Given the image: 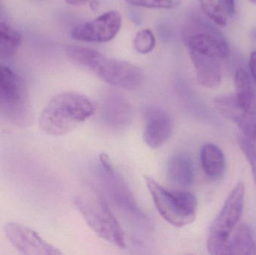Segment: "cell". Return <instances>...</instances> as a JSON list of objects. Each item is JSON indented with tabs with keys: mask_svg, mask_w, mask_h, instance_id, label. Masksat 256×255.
I'll use <instances>...</instances> for the list:
<instances>
[{
	"mask_svg": "<svg viewBox=\"0 0 256 255\" xmlns=\"http://www.w3.org/2000/svg\"><path fill=\"white\" fill-rule=\"evenodd\" d=\"M96 106L86 96L74 91L52 97L38 118L40 130L52 136L68 134L92 116Z\"/></svg>",
	"mask_w": 256,
	"mask_h": 255,
	"instance_id": "obj_1",
	"label": "cell"
},
{
	"mask_svg": "<svg viewBox=\"0 0 256 255\" xmlns=\"http://www.w3.org/2000/svg\"><path fill=\"white\" fill-rule=\"evenodd\" d=\"M66 55L80 65L86 67L109 85L127 90H136L144 80V73L135 64L109 58L98 51L79 45H68Z\"/></svg>",
	"mask_w": 256,
	"mask_h": 255,
	"instance_id": "obj_2",
	"label": "cell"
},
{
	"mask_svg": "<svg viewBox=\"0 0 256 255\" xmlns=\"http://www.w3.org/2000/svg\"><path fill=\"white\" fill-rule=\"evenodd\" d=\"M144 179L156 211L168 224L183 228L194 223L198 209L194 193L170 190L150 177Z\"/></svg>",
	"mask_w": 256,
	"mask_h": 255,
	"instance_id": "obj_3",
	"label": "cell"
},
{
	"mask_svg": "<svg viewBox=\"0 0 256 255\" xmlns=\"http://www.w3.org/2000/svg\"><path fill=\"white\" fill-rule=\"evenodd\" d=\"M75 206L88 227L100 239L120 248L126 247V235L106 202L96 195L78 196Z\"/></svg>",
	"mask_w": 256,
	"mask_h": 255,
	"instance_id": "obj_4",
	"label": "cell"
},
{
	"mask_svg": "<svg viewBox=\"0 0 256 255\" xmlns=\"http://www.w3.org/2000/svg\"><path fill=\"white\" fill-rule=\"evenodd\" d=\"M244 198L245 186L239 181L210 226L207 241L208 251L210 255L225 254L232 233L242 217Z\"/></svg>",
	"mask_w": 256,
	"mask_h": 255,
	"instance_id": "obj_5",
	"label": "cell"
},
{
	"mask_svg": "<svg viewBox=\"0 0 256 255\" xmlns=\"http://www.w3.org/2000/svg\"><path fill=\"white\" fill-rule=\"evenodd\" d=\"M0 112L16 123H24L26 112L25 91L21 78L0 64Z\"/></svg>",
	"mask_w": 256,
	"mask_h": 255,
	"instance_id": "obj_6",
	"label": "cell"
},
{
	"mask_svg": "<svg viewBox=\"0 0 256 255\" xmlns=\"http://www.w3.org/2000/svg\"><path fill=\"white\" fill-rule=\"evenodd\" d=\"M122 18L120 12L109 10L92 20L76 25L70 31L72 38L78 41L105 43L120 32Z\"/></svg>",
	"mask_w": 256,
	"mask_h": 255,
	"instance_id": "obj_7",
	"label": "cell"
},
{
	"mask_svg": "<svg viewBox=\"0 0 256 255\" xmlns=\"http://www.w3.org/2000/svg\"><path fill=\"white\" fill-rule=\"evenodd\" d=\"M4 233L10 245L20 253L26 255H60L58 249L46 242L36 231L15 223L4 224Z\"/></svg>",
	"mask_w": 256,
	"mask_h": 255,
	"instance_id": "obj_8",
	"label": "cell"
},
{
	"mask_svg": "<svg viewBox=\"0 0 256 255\" xmlns=\"http://www.w3.org/2000/svg\"><path fill=\"white\" fill-rule=\"evenodd\" d=\"M100 163L104 176L108 183L110 194L116 204L130 215L146 220V216L138 208L124 180L114 169L110 157L106 154H102L100 156Z\"/></svg>",
	"mask_w": 256,
	"mask_h": 255,
	"instance_id": "obj_9",
	"label": "cell"
},
{
	"mask_svg": "<svg viewBox=\"0 0 256 255\" xmlns=\"http://www.w3.org/2000/svg\"><path fill=\"white\" fill-rule=\"evenodd\" d=\"M174 127V118L168 111L158 106L149 107L144 112V142L152 149L160 148L171 137Z\"/></svg>",
	"mask_w": 256,
	"mask_h": 255,
	"instance_id": "obj_10",
	"label": "cell"
},
{
	"mask_svg": "<svg viewBox=\"0 0 256 255\" xmlns=\"http://www.w3.org/2000/svg\"><path fill=\"white\" fill-rule=\"evenodd\" d=\"M218 112L234 122L248 139L256 142V117L246 112L238 103L236 94L222 95L214 99Z\"/></svg>",
	"mask_w": 256,
	"mask_h": 255,
	"instance_id": "obj_11",
	"label": "cell"
},
{
	"mask_svg": "<svg viewBox=\"0 0 256 255\" xmlns=\"http://www.w3.org/2000/svg\"><path fill=\"white\" fill-rule=\"evenodd\" d=\"M189 51L210 55L218 59L228 58L230 48L220 34L213 31H201L191 34L186 38Z\"/></svg>",
	"mask_w": 256,
	"mask_h": 255,
	"instance_id": "obj_12",
	"label": "cell"
},
{
	"mask_svg": "<svg viewBox=\"0 0 256 255\" xmlns=\"http://www.w3.org/2000/svg\"><path fill=\"white\" fill-rule=\"evenodd\" d=\"M189 52L198 83L209 89H214L219 87L222 79V68L220 59L194 51Z\"/></svg>",
	"mask_w": 256,
	"mask_h": 255,
	"instance_id": "obj_13",
	"label": "cell"
},
{
	"mask_svg": "<svg viewBox=\"0 0 256 255\" xmlns=\"http://www.w3.org/2000/svg\"><path fill=\"white\" fill-rule=\"evenodd\" d=\"M166 175L168 181L180 187H188L195 180V167L189 154L177 153L170 157L167 163Z\"/></svg>",
	"mask_w": 256,
	"mask_h": 255,
	"instance_id": "obj_14",
	"label": "cell"
},
{
	"mask_svg": "<svg viewBox=\"0 0 256 255\" xmlns=\"http://www.w3.org/2000/svg\"><path fill=\"white\" fill-rule=\"evenodd\" d=\"M200 161L203 171L210 179H220L225 174V155L218 145L212 143L203 145L200 151Z\"/></svg>",
	"mask_w": 256,
	"mask_h": 255,
	"instance_id": "obj_15",
	"label": "cell"
},
{
	"mask_svg": "<svg viewBox=\"0 0 256 255\" xmlns=\"http://www.w3.org/2000/svg\"><path fill=\"white\" fill-rule=\"evenodd\" d=\"M236 97L246 112L256 117V90L246 70L238 68L236 73Z\"/></svg>",
	"mask_w": 256,
	"mask_h": 255,
	"instance_id": "obj_16",
	"label": "cell"
},
{
	"mask_svg": "<svg viewBox=\"0 0 256 255\" xmlns=\"http://www.w3.org/2000/svg\"><path fill=\"white\" fill-rule=\"evenodd\" d=\"M224 255H256V241L250 228L242 224L230 238Z\"/></svg>",
	"mask_w": 256,
	"mask_h": 255,
	"instance_id": "obj_17",
	"label": "cell"
},
{
	"mask_svg": "<svg viewBox=\"0 0 256 255\" xmlns=\"http://www.w3.org/2000/svg\"><path fill=\"white\" fill-rule=\"evenodd\" d=\"M102 115L109 125L123 127L132 120V111L128 102L122 99H112L104 106Z\"/></svg>",
	"mask_w": 256,
	"mask_h": 255,
	"instance_id": "obj_18",
	"label": "cell"
},
{
	"mask_svg": "<svg viewBox=\"0 0 256 255\" xmlns=\"http://www.w3.org/2000/svg\"><path fill=\"white\" fill-rule=\"evenodd\" d=\"M22 42L20 33L13 27L0 22V59L12 58Z\"/></svg>",
	"mask_w": 256,
	"mask_h": 255,
	"instance_id": "obj_19",
	"label": "cell"
},
{
	"mask_svg": "<svg viewBox=\"0 0 256 255\" xmlns=\"http://www.w3.org/2000/svg\"><path fill=\"white\" fill-rule=\"evenodd\" d=\"M203 13L220 26L227 24V15L221 7L218 0H198Z\"/></svg>",
	"mask_w": 256,
	"mask_h": 255,
	"instance_id": "obj_20",
	"label": "cell"
},
{
	"mask_svg": "<svg viewBox=\"0 0 256 255\" xmlns=\"http://www.w3.org/2000/svg\"><path fill=\"white\" fill-rule=\"evenodd\" d=\"M155 43L156 39L154 34L149 28L140 30L134 37V48L140 54H147L152 52L154 48Z\"/></svg>",
	"mask_w": 256,
	"mask_h": 255,
	"instance_id": "obj_21",
	"label": "cell"
},
{
	"mask_svg": "<svg viewBox=\"0 0 256 255\" xmlns=\"http://www.w3.org/2000/svg\"><path fill=\"white\" fill-rule=\"evenodd\" d=\"M239 146L248 159L251 168H252V175L254 182L256 186V147L254 142L248 139L244 135H240L238 139Z\"/></svg>",
	"mask_w": 256,
	"mask_h": 255,
	"instance_id": "obj_22",
	"label": "cell"
},
{
	"mask_svg": "<svg viewBox=\"0 0 256 255\" xmlns=\"http://www.w3.org/2000/svg\"><path fill=\"white\" fill-rule=\"evenodd\" d=\"M129 4L148 8L170 9L177 7L182 0H126Z\"/></svg>",
	"mask_w": 256,
	"mask_h": 255,
	"instance_id": "obj_23",
	"label": "cell"
},
{
	"mask_svg": "<svg viewBox=\"0 0 256 255\" xmlns=\"http://www.w3.org/2000/svg\"><path fill=\"white\" fill-rule=\"evenodd\" d=\"M222 10L227 16H232L236 12V1L234 0H218Z\"/></svg>",
	"mask_w": 256,
	"mask_h": 255,
	"instance_id": "obj_24",
	"label": "cell"
},
{
	"mask_svg": "<svg viewBox=\"0 0 256 255\" xmlns=\"http://www.w3.org/2000/svg\"><path fill=\"white\" fill-rule=\"evenodd\" d=\"M249 67L251 77L256 85V51L251 53L249 60Z\"/></svg>",
	"mask_w": 256,
	"mask_h": 255,
	"instance_id": "obj_25",
	"label": "cell"
},
{
	"mask_svg": "<svg viewBox=\"0 0 256 255\" xmlns=\"http://www.w3.org/2000/svg\"><path fill=\"white\" fill-rule=\"evenodd\" d=\"M88 0H66V2L70 5H80L84 4Z\"/></svg>",
	"mask_w": 256,
	"mask_h": 255,
	"instance_id": "obj_26",
	"label": "cell"
},
{
	"mask_svg": "<svg viewBox=\"0 0 256 255\" xmlns=\"http://www.w3.org/2000/svg\"><path fill=\"white\" fill-rule=\"evenodd\" d=\"M249 1H250V2H252V4H256V0H249Z\"/></svg>",
	"mask_w": 256,
	"mask_h": 255,
	"instance_id": "obj_27",
	"label": "cell"
}]
</instances>
